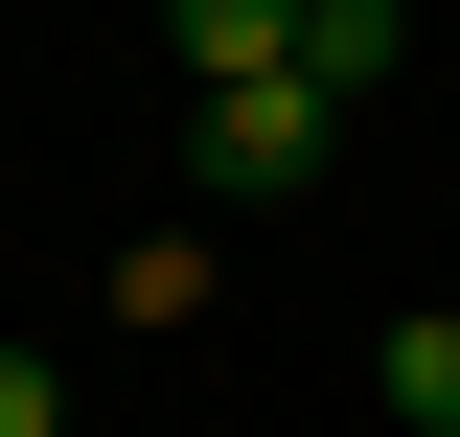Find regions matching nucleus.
Returning a JSON list of instances; mask_svg holds the SVG:
<instances>
[{"instance_id": "nucleus-4", "label": "nucleus", "mask_w": 460, "mask_h": 437, "mask_svg": "<svg viewBox=\"0 0 460 437\" xmlns=\"http://www.w3.org/2000/svg\"><path fill=\"white\" fill-rule=\"evenodd\" d=\"M392 47H414L392 0H323V23H299V69H323V93H368V69H392Z\"/></svg>"}, {"instance_id": "nucleus-2", "label": "nucleus", "mask_w": 460, "mask_h": 437, "mask_svg": "<svg viewBox=\"0 0 460 437\" xmlns=\"http://www.w3.org/2000/svg\"><path fill=\"white\" fill-rule=\"evenodd\" d=\"M299 23H323V0H162L184 93H253V69H299Z\"/></svg>"}, {"instance_id": "nucleus-3", "label": "nucleus", "mask_w": 460, "mask_h": 437, "mask_svg": "<svg viewBox=\"0 0 460 437\" xmlns=\"http://www.w3.org/2000/svg\"><path fill=\"white\" fill-rule=\"evenodd\" d=\"M368 391H392V437H460V323H438V299L368 345Z\"/></svg>"}, {"instance_id": "nucleus-1", "label": "nucleus", "mask_w": 460, "mask_h": 437, "mask_svg": "<svg viewBox=\"0 0 460 437\" xmlns=\"http://www.w3.org/2000/svg\"><path fill=\"white\" fill-rule=\"evenodd\" d=\"M323 138H345V93H323V69L184 93V162H208V208H299V184H323Z\"/></svg>"}, {"instance_id": "nucleus-5", "label": "nucleus", "mask_w": 460, "mask_h": 437, "mask_svg": "<svg viewBox=\"0 0 460 437\" xmlns=\"http://www.w3.org/2000/svg\"><path fill=\"white\" fill-rule=\"evenodd\" d=\"M69 415V391H47V345H0V437H47Z\"/></svg>"}]
</instances>
